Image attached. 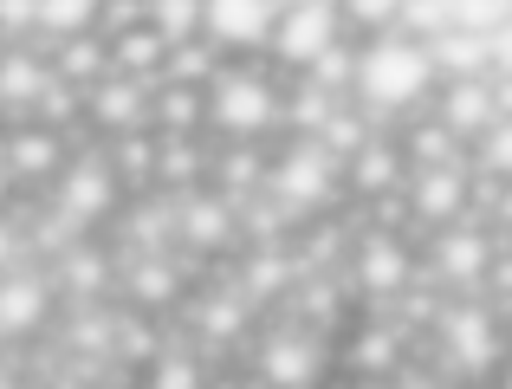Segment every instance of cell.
<instances>
[{
    "label": "cell",
    "instance_id": "6da1fadb",
    "mask_svg": "<svg viewBox=\"0 0 512 389\" xmlns=\"http://www.w3.org/2000/svg\"><path fill=\"white\" fill-rule=\"evenodd\" d=\"M435 91H441V72H435V52L422 46L415 33H383V39H363L357 52V104L370 124H389L402 111H435Z\"/></svg>",
    "mask_w": 512,
    "mask_h": 389
},
{
    "label": "cell",
    "instance_id": "7a4b0ae2",
    "mask_svg": "<svg viewBox=\"0 0 512 389\" xmlns=\"http://www.w3.org/2000/svg\"><path fill=\"white\" fill-rule=\"evenodd\" d=\"M286 124V91L266 72H247V65H227L208 91V130L221 143H260L266 130Z\"/></svg>",
    "mask_w": 512,
    "mask_h": 389
},
{
    "label": "cell",
    "instance_id": "3957f363",
    "mask_svg": "<svg viewBox=\"0 0 512 389\" xmlns=\"http://www.w3.org/2000/svg\"><path fill=\"white\" fill-rule=\"evenodd\" d=\"M435 338L448 351L454 377H487V370H506V325H500V305L487 299H448V312L435 318Z\"/></svg>",
    "mask_w": 512,
    "mask_h": 389
},
{
    "label": "cell",
    "instance_id": "277c9868",
    "mask_svg": "<svg viewBox=\"0 0 512 389\" xmlns=\"http://www.w3.org/2000/svg\"><path fill=\"white\" fill-rule=\"evenodd\" d=\"M500 260H506V253H500V227L461 221V227H448V234H435L428 273H435V286L448 292V299H461V292H474V299H480Z\"/></svg>",
    "mask_w": 512,
    "mask_h": 389
},
{
    "label": "cell",
    "instance_id": "5b68a950",
    "mask_svg": "<svg viewBox=\"0 0 512 389\" xmlns=\"http://www.w3.org/2000/svg\"><path fill=\"white\" fill-rule=\"evenodd\" d=\"M338 46H350V13L331 7V0H299V7H286V20H279L273 59L286 65L292 78H305L312 65H325Z\"/></svg>",
    "mask_w": 512,
    "mask_h": 389
},
{
    "label": "cell",
    "instance_id": "8992f818",
    "mask_svg": "<svg viewBox=\"0 0 512 389\" xmlns=\"http://www.w3.org/2000/svg\"><path fill=\"white\" fill-rule=\"evenodd\" d=\"M338 182H344V163L325 150V143H299L292 137L286 150L273 156L266 195H273L279 208H292V214H312V208H325V201L338 195Z\"/></svg>",
    "mask_w": 512,
    "mask_h": 389
},
{
    "label": "cell",
    "instance_id": "52a82bcc",
    "mask_svg": "<svg viewBox=\"0 0 512 389\" xmlns=\"http://www.w3.org/2000/svg\"><path fill=\"white\" fill-rule=\"evenodd\" d=\"M350 286H357L363 299H409V286H415L409 240L389 234V227H363L357 253H350Z\"/></svg>",
    "mask_w": 512,
    "mask_h": 389
},
{
    "label": "cell",
    "instance_id": "ba28073f",
    "mask_svg": "<svg viewBox=\"0 0 512 389\" xmlns=\"http://www.w3.org/2000/svg\"><path fill=\"white\" fill-rule=\"evenodd\" d=\"M117 189H124V182H117L111 156H104V150H91V156H78V163L59 176V189H52V208H59L72 227H85V234H91L98 221H111Z\"/></svg>",
    "mask_w": 512,
    "mask_h": 389
},
{
    "label": "cell",
    "instance_id": "9c48e42d",
    "mask_svg": "<svg viewBox=\"0 0 512 389\" xmlns=\"http://www.w3.org/2000/svg\"><path fill=\"white\" fill-rule=\"evenodd\" d=\"M409 214L415 227H435V234H448V227L474 221V169H422V176H409Z\"/></svg>",
    "mask_w": 512,
    "mask_h": 389
},
{
    "label": "cell",
    "instance_id": "30bf717a",
    "mask_svg": "<svg viewBox=\"0 0 512 389\" xmlns=\"http://www.w3.org/2000/svg\"><path fill=\"white\" fill-rule=\"evenodd\" d=\"M279 20H286V7H273V0H208V46H221L227 59L234 52H273L279 39Z\"/></svg>",
    "mask_w": 512,
    "mask_h": 389
},
{
    "label": "cell",
    "instance_id": "8fae6325",
    "mask_svg": "<svg viewBox=\"0 0 512 389\" xmlns=\"http://www.w3.org/2000/svg\"><path fill=\"white\" fill-rule=\"evenodd\" d=\"M85 117L104 130V143L117 137H143V130H156V85H137V78H104L98 91L85 98Z\"/></svg>",
    "mask_w": 512,
    "mask_h": 389
},
{
    "label": "cell",
    "instance_id": "7c38bea8",
    "mask_svg": "<svg viewBox=\"0 0 512 389\" xmlns=\"http://www.w3.org/2000/svg\"><path fill=\"white\" fill-rule=\"evenodd\" d=\"M318 377H325V344L312 331L279 325L260 338V383L266 389H318Z\"/></svg>",
    "mask_w": 512,
    "mask_h": 389
},
{
    "label": "cell",
    "instance_id": "4fadbf2b",
    "mask_svg": "<svg viewBox=\"0 0 512 389\" xmlns=\"http://www.w3.org/2000/svg\"><path fill=\"white\" fill-rule=\"evenodd\" d=\"M52 305H59V279H46L39 266H13L7 286H0V331L13 344L39 338L52 325Z\"/></svg>",
    "mask_w": 512,
    "mask_h": 389
},
{
    "label": "cell",
    "instance_id": "5bb4252c",
    "mask_svg": "<svg viewBox=\"0 0 512 389\" xmlns=\"http://www.w3.org/2000/svg\"><path fill=\"white\" fill-rule=\"evenodd\" d=\"M52 78H59V72H52V59L39 46H7V59H0V104H7L13 124H33V117H39Z\"/></svg>",
    "mask_w": 512,
    "mask_h": 389
},
{
    "label": "cell",
    "instance_id": "9a60e30c",
    "mask_svg": "<svg viewBox=\"0 0 512 389\" xmlns=\"http://www.w3.org/2000/svg\"><path fill=\"white\" fill-rule=\"evenodd\" d=\"M435 117L454 130V137L467 143V150H480V137H487L493 124H500V98H493V78H467V85H441L435 91Z\"/></svg>",
    "mask_w": 512,
    "mask_h": 389
},
{
    "label": "cell",
    "instance_id": "2e32d148",
    "mask_svg": "<svg viewBox=\"0 0 512 389\" xmlns=\"http://www.w3.org/2000/svg\"><path fill=\"white\" fill-rule=\"evenodd\" d=\"M78 156L65 150V137L59 130H46V124H13V137H7V169L20 182H46V189H59V176L72 169Z\"/></svg>",
    "mask_w": 512,
    "mask_h": 389
},
{
    "label": "cell",
    "instance_id": "e0dca14e",
    "mask_svg": "<svg viewBox=\"0 0 512 389\" xmlns=\"http://www.w3.org/2000/svg\"><path fill=\"white\" fill-rule=\"evenodd\" d=\"M240 221H247V214H240L227 195L201 189V195L182 201V247H214V253H221L227 240L240 234Z\"/></svg>",
    "mask_w": 512,
    "mask_h": 389
},
{
    "label": "cell",
    "instance_id": "ac0fdd59",
    "mask_svg": "<svg viewBox=\"0 0 512 389\" xmlns=\"http://www.w3.org/2000/svg\"><path fill=\"white\" fill-rule=\"evenodd\" d=\"M130 292H137L143 305H169L175 292H182V273H175L169 260H156V253H137V260H130Z\"/></svg>",
    "mask_w": 512,
    "mask_h": 389
},
{
    "label": "cell",
    "instance_id": "d6986e66",
    "mask_svg": "<svg viewBox=\"0 0 512 389\" xmlns=\"http://www.w3.org/2000/svg\"><path fill=\"white\" fill-rule=\"evenodd\" d=\"M286 286H292V260H286L279 247H266V253H253V260H247L240 299H253V305H260V299H273V292H286Z\"/></svg>",
    "mask_w": 512,
    "mask_h": 389
},
{
    "label": "cell",
    "instance_id": "ffe728a7",
    "mask_svg": "<svg viewBox=\"0 0 512 389\" xmlns=\"http://www.w3.org/2000/svg\"><path fill=\"white\" fill-rule=\"evenodd\" d=\"M474 169H480L487 182H500V189H512V124H493L487 137H480Z\"/></svg>",
    "mask_w": 512,
    "mask_h": 389
},
{
    "label": "cell",
    "instance_id": "44dd1931",
    "mask_svg": "<svg viewBox=\"0 0 512 389\" xmlns=\"http://www.w3.org/2000/svg\"><path fill=\"white\" fill-rule=\"evenodd\" d=\"M150 389H201V370L188 364V357H150Z\"/></svg>",
    "mask_w": 512,
    "mask_h": 389
},
{
    "label": "cell",
    "instance_id": "7402d4cb",
    "mask_svg": "<svg viewBox=\"0 0 512 389\" xmlns=\"http://www.w3.org/2000/svg\"><path fill=\"white\" fill-rule=\"evenodd\" d=\"M493 78H512V26L493 33Z\"/></svg>",
    "mask_w": 512,
    "mask_h": 389
},
{
    "label": "cell",
    "instance_id": "603a6c76",
    "mask_svg": "<svg viewBox=\"0 0 512 389\" xmlns=\"http://www.w3.org/2000/svg\"><path fill=\"white\" fill-rule=\"evenodd\" d=\"M389 389H454V383L428 377V370H402V377H389Z\"/></svg>",
    "mask_w": 512,
    "mask_h": 389
},
{
    "label": "cell",
    "instance_id": "cb8c5ba5",
    "mask_svg": "<svg viewBox=\"0 0 512 389\" xmlns=\"http://www.w3.org/2000/svg\"><path fill=\"white\" fill-rule=\"evenodd\" d=\"M46 389H85V383H78V377H52Z\"/></svg>",
    "mask_w": 512,
    "mask_h": 389
},
{
    "label": "cell",
    "instance_id": "d4e9b609",
    "mask_svg": "<svg viewBox=\"0 0 512 389\" xmlns=\"http://www.w3.org/2000/svg\"><path fill=\"white\" fill-rule=\"evenodd\" d=\"M500 389H512V364H506V370H500Z\"/></svg>",
    "mask_w": 512,
    "mask_h": 389
}]
</instances>
